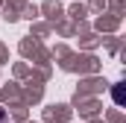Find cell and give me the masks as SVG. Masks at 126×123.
I'll return each mask as SVG.
<instances>
[{"instance_id": "cell-1", "label": "cell", "mask_w": 126, "mask_h": 123, "mask_svg": "<svg viewBox=\"0 0 126 123\" xmlns=\"http://www.w3.org/2000/svg\"><path fill=\"white\" fill-rule=\"evenodd\" d=\"M0 123H9V117H6V111L0 108Z\"/></svg>"}]
</instances>
